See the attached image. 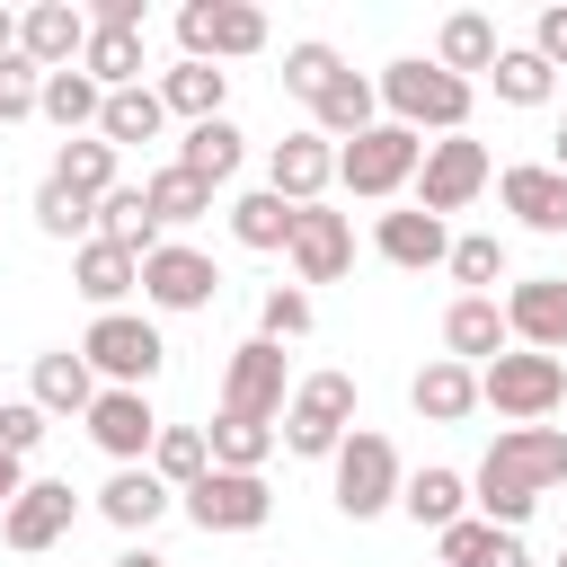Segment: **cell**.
Listing matches in <instances>:
<instances>
[{
  "instance_id": "cell-17",
  "label": "cell",
  "mask_w": 567,
  "mask_h": 567,
  "mask_svg": "<svg viewBox=\"0 0 567 567\" xmlns=\"http://www.w3.org/2000/svg\"><path fill=\"white\" fill-rule=\"evenodd\" d=\"M505 328L532 354H567V275H523L505 292Z\"/></svg>"
},
{
  "instance_id": "cell-32",
  "label": "cell",
  "mask_w": 567,
  "mask_h": 567,
  "mask_svg": "<svg viewBox=\"0 0 567 567\" xmlns=\"http://www.w3.org/2000/svg\"><path fill=\"white\" fill-rule=\"evenodd\" d=\"M62 142L71 133H97V115H106V89L89 80V71H44V106H35Z\"/></svg>"
},
{
  "instance_id": "cell-50",
  "label": "cell",
  "mask_w": 567,
  "mask_h": 567,
  "mask_svg": "<svg viewBox=\"0 0 567 567\" xmlns=\"http://www.w3.org/2000/svg\"><path fill=\"white\" fill-rule=\"evenodd\" d=\"M478 567H532V549H523V532H496V540H487V558H478Z\"/></svg>"
},
{
  "instance_id": "cell-30",
  "label": "cell",
  "mask_w": 567,
  "mask_h": 567,
  "mask_svg": "<svg viewBox=\"0 0 567 567\" xmlns=\"http://www.w3.org/2000/svg\"><path fill=\"white\" fill-rule=\"evenodd\" d=\"M496 53H505V44H496V18H487V9H452V18H443V35H434V62H443L452 80L496 71Z\"/></svg>"
},
{
  "instance_id": "cell-21",
  "label": "cell",
  "mask_w": 567,
  "mask_h": 567,
  "mask_svg": "<svg viewBox=\"0 0 567 567\" xmlns=\"http://www.w3.org/2000/svg\"><path fill=\"white\" fill-rule=\"evenodd\" d=\"M168 505H177V487H168V478H159L151 461H133V470H115V478L97 487V514H106V523H115L124 540H142V532H151V523H159Z\"/></svg>"
},
{
  "instance_id": "cell-2",
  "label": "cell",
  "mask_w": 567,
  "mask_h": 567,
  "mask_svg": "<svg viewBox=\"0 0 567 567\" xmlns=\"http://www.w3.org/2000/svg\"><path fill=\"white\" fill-rule=\"evenodd\" d=\"M470 97H478L470 80H452L443 62H416V53L381 71V106H390V124L434 133V142H443V133H470Z\"/></svg>"
},
{
  "instance_id": "cell-54",
  "label": "cell",
  "mask_w": 567,
  "mask_h": 567,
  "mask_svg": "<svg viewBox=\"0 0 567 567\" xmlns=\"http://www.w3.org/2000/svg\"><path fill=\"white\" fill-rule=\"evenodd\" d=\"M549 168H558V177H567V124H558V133H549Z\"/></svg>"
},
{
  "instance_id": "cell-28",
  "label": "cell",
  "mask_w": 567,
  "mask_h": 567,
  "mask_svg": "<svg viewBox=\"0 0 567 567\" xmlns=\"http://www.w3.org/2000/svg\"><path fill=\"white\" fill-rule=\"evenodd\" d=\"M239 159H248V133H239L230 115L186 124V142H177V168H186V177H204V186H230V177H239Z\"/></svg>"
},
{
  "instance_id": "cell-49",
  "label": "cell",
  "mask_w": 567,
  "mask_h": 567,
  "mask_svg": "<svg viewBox=\"0 0 567 567\" xmlns=\"http://www.w3.org/2000/svg\"><path fill=\"white\" fill-rule=\"evenodd\" d=\"M89 27H124V35H142V0H97Z\"/></svg>"
},
{
  "instance_id": "cell-48",
  "label": "cell",
  "mask_w": 567,
  "mask_h": 567,
  "mask_svg": "<svg viewBox=\"0 0 567 567\" xmlns=\"http://www.w3.org/2000/svg\"><path fill=\"white\" fill-rule=\"evenodd\" d=\"M532 53H540L549 71H567V0H549V9L532 18Z\"/></svg>"
},
{
  "instance_id": "cell-8",
  "label": "cell",
  "mask_w": 567,
  "mask_h": 567,
  "mask_svg": "<svg viewBox=\"0 0 567 567\" xmlns=\"http://www.w3.org/2000/svg\"><path fill=\"white\" fill-rule=\"evenodd\" d=\"M487 177H496L487 142H470V133H443V142H425V168H416V213L452 221V213H470V204L487 195Z\"/></svg>"
},
{
  "instance_id": "cell-52",
  "label": "cell",
  "mask_w": 567,
  "mask_h": 567,
  "mask_svg": "<svg viewBox=\"0 0 567 567\" xmlns=\"http://www.w3.org/2000/svg\"><path fill=\"white\" fill-rule=\"evenodd\" d=\"M115 567H168V558H159V549H151V540H133V549H124V558H115Z\"/></svg>"
},
{
  "instance_id": "cell-18",
  "label": "cell",
  "mask_w": 567,
  "mask_h": 567,
  "mask_svg": "<svg viewBox=\"0 0 567 567\" xmlns=\"http://www.w3.org/2000/svg\"><path fill=\"white\" fill-rule=\"evenodd\" d=\"M71 514H80V496H71V478H27V496H18L9 514H0V540L35 558V549H53V540L71 532Z\"/></svg>"
},
{
  "instance_id": "cell-7",
  "label": "cell",
  "mask_w": 567,
  "mask_h": 567,
  "mask_svg": "<svg viewBox=\"0 0 567 567\" xmlns=\"http://www.w3.org/2000/svg\"><path fill=\"white\" fill-rule=\"evenodd\" d=\"M80 354H89V372H97L106 390H151V381H159V363H168L159 328H151V319H133V310H97V319H89V337H80Z\"/></svg>"
},
{
  "instance_id": "cell-51",
  "label": "cell",
  "mask_w": 567,
  "mask_h": 567,
  "mask_svg": "<svg viewBox=\"0 0 567 567\" xmlns=\"http://www.w3.org/2000/svg\"><path fill=\"white\" fill-rule=\"evenodd\" d=\"M18 496H27V461H18V452H0V514H9Z\"/></svg>"
},
{
  "instance_id": "cell-5",
  "label": "cell",
  "mask_w": 567,
  "mask_h": 567,
  "mask_svg": "<svg viewBox=\"0 0 567 567\" xmlns=\"http://www.w3.org/2000/svg\"><path fill=\"white\" fill-rule=\"evenodd\" d=\"M346 434H354V372H301L292 381V408H284V452L337 461Z\"/></svg>"
},
{
  "instance_id": "cell-41",
  "label": "cell",
  "mask_w": 567,
  "mask_h": 567,
  "mask_svg": "<svg viewBox=\"0 0 567 567\" xmlns=\"http://www.w3.org/2000/svg\"><path fill=\"white\" fill-rule=\"evenodd\" d=\"M35 230H44V239L89 248V239H97V204H80L71 186H53V177H44V186H35Z\"/></svg>"
},
{
  "instance_id": "cell-39",
  "label": "cell",
  "mask_w": 567,
  "mask_h": 567,
  "mask_svg": "<svg viewBox=\"0 0 567 567\" xmlns=\"http://www.w3.org/2000/svg\"><path fill=\"white\" fill-rule=\"evenodd\" d=\"M487 80H496V97H505V106H549V89H558V71H549L532 44H505Z\"/></svg>"
},
{
  "instance_id": "cell-15",
  "label": "cell",
  "mask_w": 567,
  "mask_h": 567,
  "mask_svg": "<svg viewBox=\"0 0 567 567\" xmlns=\"http://www.w3.org/2000/svg\"><path fill=\"white\" fill-rule=\"evenodd\" d=\"M18 53H27L35 71H80V53H89V9H71V0L18 9Z\"/></svg>"
},
{
  "instance_id": "cell-40",
  "label": "cell",
  "mask_w": 567,
  "mask_h": 567,
  "mask_svg": "<svg viewBox=\"0 0 567 567\" xmlns=\"http://www.w3.org/2000/svg\"><path fill=\"white\" fill-rule=\"evenodd\" d=\"M204 434H213V470H266V452H275V434H284V425H257V416H213Z\"/></svg>"
},
{
  "instance_id": "cell-46",
  "label": "cell",
  "mask_w": 567,
  "mask_h": 567,
  "mask_svg": "<svg viewBox=\"0 0 567 567\" xmlns=\"http://www.w3.org/2000/svg\"><path fill=\"white\" fill-rule=\"evenodd\" d=\"M44 434H53V416H44L35 399H0V452H18V461H27Z\"/></svg>"
},
{
  "instance_id": "cell-16",
  "label": "cell",
  "mask_w": 567,
  "mask_h": 567,
  "mask_svg": "<svg viewBox=\"0 0 567 567\" xmlns=\"http://www.w3.org/2000/svg\"><path fill=\"white\" fill-rule=\"evenodd\" d=\"M292 284H337L346 266H354V221L346 213H328V204H301V221H292Z\"/></svg>"
},
{
  "instance_id": "cell-25",
  "label": "cell",
  "mask_w": 567,
  "mask_h": 567,
  "mask_svg": "<svg viewBox=\"0 0 567 567\" xmlns=\"http://www.w3.org/2000/svg\"><path fill=\"white\" fill-rule=\"evenodd\" d=\"M310 124H319V133L346 151L354 133H372V124H381V80H363V71H337V80H328V97L310 106Z\"/></svg>"
},
{
  "instance_id": "cell-6",
  "label": "cell",
  "mask_w": 567,
  "mask_h": 567,
  "mask_svg": "<svg viewBox=\"0 0 567 567\" xmlns=\"http://www.w3.org/2000/svg\"><path fill=\"white\" fill-rule=\"evenodd\" d=\"M337 514L346 523H372V514H390L399 505V487H408V470H399V443L390 434H372V425H354L346 443H337Z\"/></svg>"
},
{
  "instance_id": "cell-23",
  "label": "cell",
  "mask_w": 567,
  "mask_h": 567,
  "mask_svg": "<svg viewBox=\"0 0 567 567\" xmlns=\"http://www.w3.org/2000/svg\"><path fill=\"white\" fill-rule=\"evenodd\" d=\"M372 248H381L399 275H425V266H443V257H452V230H443L434 213H416V204H408V213H381V221H372Z\"/></svg>"
},
{
  "instance_id": "cell-27",
  "label": "cell",
  "mask_w": 567,
  "mask_h": 567,
  "mask_svg": "<svg viewBox=\"0 0 567 567\" xmlns=\"http://www.w3.org/2000/svg\"><path fill=\"white\" fill-rule=\"evenodd\" d=\"M408 408H416L425 425H461V416L478 408V372H470V363H452V354H434V363L408 381Z\"/></svg>"
},
{
  "instance_id": "cell-34",
  "label": "cell",
  "mask_w": 567,
  "mask_h": 567,
  "mask_svg": "<svg viewBox=\"0 0 567 567\" xmlns=\"http://www.w3.org/2000/svg\"><path fill=\"white\" fill-rule=\"evenodd\" d=\"M142 195H151V221H159V230H186V221H204V213H213V186H204V177H186L177 159H168V168H151V177H142Z\"/></svg>"
},
{
  "instance_id": "cell-44",
  "label": "cell",
  "mask_w": 567,
  "mask_h": 567,
  "mask_svg": "<svg viewBox=\"0 0 567 567\" xmlns=\"http://www.w3.org/2000/svg\"><path fill=\"white\" fill-rule=\"evenodd\" d=\"M310 328H319V310H310L301 284H275V292L257 301V337H266V346H292V337H310Z\"/></svg>"
},
{
  "instance_id": "cell-33",
  "label": "cell",
  "mask_w": 567,
  "mask_h": 567,
  "mask_svg": "<svg viewBox=\"0 0 567 567\" xmlns=\"http://www.w3.org/2000/svg\"><path fill=\"white\" fill-rule=\"evenodd\" d=\"M292 221H301V204H284L275 186H248V195L230 204V239L257 248V257H266V248H292Z\"/></svg>"
},
{
  "instance_id": "cell-10",
  "label": "cell",
  "mask_w": 567,
  "mask_h": 567,
  "mask_svg": "<svg viewBox=\"0 0 567 567\" xmlns=\"http://www.w3.org/2000/svg\"><path fill=\"white\" fill-rule=\"evenodd\" d=\"M177 505L195 532H257L275 514V487H266V470H204Z\"/></svg>"
},
{
  "instance_id": "cell-26",
  "label": "cell",
  "mask_w": 567,
  "mask_h": 567,
  "mask_svg": "<svg viewBox=\"0 0 567 567\" xmlns=\"http://www.w3.org/2000/svg\"><path fill=\"white\" fill-rule=\"evenodd\" d=\"M71 284H80L97 310H124V292H142V257L115 248V239H89V248H71Z\"/></svg>"
},
{
  "instance_id": "cell-53",
  "label": "cell",
  "mask_w": 567,
  "mask_h": 567,
  "mask_svg": "<svg viewBox=\"0 0 567 567\" xmlns=\"http://www.w3.org/2000/svg\"><path fill=\"white\" fill-rule=\"evenodd\" d=\"M0 53H18V9H0Z\"/></svg>"
},
{
  "instance_id": "cell-19",
  "label": "cell",
  "mask_w": 567,
  "mask_h": 567,
  "mask_svg": "<svg viewBox=\"0 0 567 567\" xmlns=\"http://www.w3.org/2000/svg\"><path fill=\"white\" fill-rule=\"evenodd\" d=\"M496 195H505V213H514L523 230H540V239L567 230V177H558L549 159H514V168H496Z\"/></svg>"
},
{
  "instance_id": "cell-22",
  "label": "cell",
  "mask_w": 567,
  "mask_h": 567,
  "mask_svg": "<svg viewBox=\"0 0 567 567\" xmlns=\"http://www.w3.org/2000/svg\"><path fill=\"white\" fill-rule=\"evenodd\" d=\"M97 372H89V354L80 346H53V354H35V381H27V399L44 408V416H89L97 408Z\"/></svg>"
},
{
  "instance_id": "cell-45",
  "label": "cell",
  "mask_w": 567,
  "mask_h": 567,
  "mask_svg": "<svg viewBox=\"0 0 567 567\" xmlns=\"http://www.w3.org/2000/svg\"><path fill=\"white\" fill-rule=\"evenodd\" d=\"M44 106V71L27 53H0V124H27Z\"/></svg>"
},
{
  "instance_id": "cell-55",
  "label": "cell",
  "mask_w": 567,
  "mask_h": 567,
  "mask_svg": "<svg viewBox=\"0 0 567 567\" xmlns=\"http://www.w3.org/2000/svg\"><path fill=\"white\" fill-rule=\"evenodd\" d=\"M558 567H567V549H558Z\"/></svg>"
},
{
  "instance_id": "cell-42",
  "label": "cell",
  "mask_w": 567,
  "mask_h": 567,
  "mask_svg": "<svg viewBox=\"0 0 567 567\" xmlns=\"http://www.w3.org/2000/svg\"><path fill=\"white\" fill-rule=\"evenodd\" d=\"M443 266H452L461 292H496V284H505V239H496V230H461Z\"/></svg>"
},
{
  "instance_id": "cell-24",
  "label": "cell",
  "mask_w": 567,
  "mask_h": 567,
  "mask_svg": "<svg viewBox=\"0 0 567 567\" xmlns=\"http://www.w3.org/2000/svg\"><path fill=\"white\" fill-rule=\"evenodd\" d=\"M399 514H408L416 532H452V523L470 514V478H461V470H443V461H425V470H408Z\"/></svg>"
},
{
  "instance_id": "cell-29",
  "label": "cell",
  "mask_w": 567,
  "mask_h": 567,
  "mask_svg": "<svg viewBox=\"0 0 567 567\" xmlns=\"http://www.w3.org/2000/svg\"><path fill=\"white\" fill-rule=\"evenodd\" d=\"M53 186H71L80 204H106L124 177H115V142L106 133H71L62 151H53Z\"/></svg>"
},
{
  "instance_id": "cell-37",
  "label": "cell",
  "mask_w": 567,
  "mask_h": 567,
  "mask_svg": "<svg viewBox=\"0 0 567 567\" xmlns=\"http://www.w3.org/2000/svg\"><path fill=\"white\" fill-rule=\"evenodd\" d=\"M97 239H115V248H133V257H151V248H159V221H151V195H142V186H115V195L97 204Z\"/></svg>"
},
{
  "instance_id": "cell-12",
  "label": "cell",
  "mask_w": 567,
  "mask_h": 567,
  "mask_svg": "<svg viewBox=\"0 0 567 567\" xmlns=\"http://www.w3.org/2000/svg\"><path fill=\"white\" fill-rule=\"evenodd\" d=\"M284 408H292V390H284V346L248 337V346L230 354V372H221V416H257V425H275Z\"/></svg>"
},
{
  "instance_id": "cell-31",
  "label": "cell",
  "mask_w": 567,
  "mask_h": 567,
  "mask_svg": "<svg viewBox=\"0 0 567 567\" xmlns=\"http://www.w3.org/2000/svg\"><path fill=\"white\" fill-rule=\"evenodd\" d=\"M221 97H230V71H221V62H168V71H159V106L186 115V124H213Z\"/></svg>"
},
{
  "instance_id": "cell-9",
  "label": "cell",
  "mask_w": 567,
  "mask_h": 567,
  "mask_svg": "<svg viewBox=\"0 0 567 567\" xmlns=\"http://www.w3.org/2000/svg\"><path fill=\"white\" fill-rule=\"evenodd\" d=\"M177 44H186V62H248V53H266V9H248V0H186L177 9Z\"/></svg>"
},
{
  "instance_id": "cell-36",
  "label": "cell",
  "mask_w": 567,
  "mask_h": 567,
  "mask_svg": "<svg viewBox=\"0 0 567 567\" xmlns=\"http://www.w3.org/2000/svg\"><path fill=\"white\" fill-rule=\"evenodd\" d=\"M159 124H168V106H159V89H151V80H142V89H115V97H106V115H97V133H106L115 151L159 142Z\"/></svg>"
},
{
  "instance_id": "cell-13",
  "label": "cell",
  "mask_w": 567,
  "mask_h": 567,
  "mask_svg": "<svg viewBox=\"0 0 567 567\" xmlns=\"http://www.w3.org/2000/svg\"><path fill=\"white\" fill-rule=\"evenodd\" d=\"M89 425V443L115 461V470H133V461H151V443H159V416H151V390H97V408L80 416Z\"/></svg>"
},
{
  "instance_id": "cell-3",
  "label": "cell",
  "mask_w": 567,
  "mask_h": 567,
  "mask_svg": "<svg viewBox=\"0 0 567 567\" xmlns=\"http://www.w3.org/2000/svg\"><path fill=\"white\" fill-rule=\"evenodd\" d=\"M558 399H567V354L505 346L496 363H478V408H496L505 425H540V416H558Z\"/></svg>"
},
{
  "instance_id": "cell-1",
  "label": "cell",
  "mask_w": 567,
  "mask_h": 567,
  "mask_svg": "<svg viewBox=\"0 0 567 567\" xmlns=\"http://www.w3.org/2000/svg\"><path fill=\"white\" fill-rule=\"evenodd\" d=\"M558 478H567V434H558V425H505V434L487 443V461L470 470V505H478L496 532H523L532 505H540Z\"/></svg>"
},
{
  "instance_id": "cell-20",
  "label": "cell",
  "mask_w": 567,
  "mask_h": 567,
  "mask_svg": "<svg viewBox=\"0 0 567 567\" xmlns=\"http://www.w3.org/2000/svg\"><path fill=\"white\" fill-rule=\"evenodd\" d=\"M505 346H514V328H505V301H496V292H461V301L443 310V354H452V363L478 372V363H496Z\"/></svg>"
},
{
  "instance_id": "cell-47",
  "label": "cell",
  "mask_w": 567,
  "mask_h": 567,
  "mask_svg": "<svg viewBox=\"0 0 567 567\" xmlns=\"http://www.w3.org/2000/svg\"><path fill=\"white\" fill-rule=\"evenodd\" d=\"M487 540H496V523H487V514H461L452 532H434V558H443V567H478Z\"/></svg>"
},
{
  "instance_id": "cell-38",
  "label": "cell",
  "mask_w": 567,
  "mask_h": 567,
  "mask_svg": "<svg viewBox=\"0 0 567 567\" xmlns=\"http://www.w3.org/2000/svg\"><path fill=\"white\" fill-rule=\"evenodd\" d=\"M151 470H159V478L186 496V487L213 470V434H204V425H159V443H151Z\"/></svg>"
},
{
  "instance_id": "cell-35",
  "label": "cell",
  "mask_w": 567,
  "mask_h": 567,
  "mask_svg": "<svg viewBox=\"0 0 567 567\" xmlns=\"http://www.w3.org/2000/svg\"><path fill=\"white\" fill-rule=\"evenodd\" d=\"M80 71H89L106 97H115V89H142V35H124V27H89Z\"/></svg>"
},
{
  "instance_id": "cell-43",
  "label": "cell",
  "mask_w": 567,
  "mask_h": 567,
  "mask_svg": "<svg viewBox=\"0 0 567 567\" xmlns=\"http://www.w3.org/2000/svg\"><path fill=\"white\" fill-rule=\"evenodd\" d=\"M337 71H346V62H337V44H319V35H301V44H284V89H292L301 106H319Z\"/></svg>"
},
{
  "instance_id": "cell-14",
  "label": "cell",
  "mask_w": 567,
  "mask_h": 567,
  "mask_svg": "<svg viewBox=\"0 0 567 567\" xmlns=\"http://www.w3.org/2000/svg\"><path fill=\"white\" fill-rule=\"evenodd\" d=\"M266 186H275L284 204H319V195L337 186V142H328L319 124H301V133H284V142L266 151Z\"/></svg>"
},
{
  "instance_id": "cell-11",
  "label": "cell",
  "mask_w": 567,
  "mask_h": 567,
  "mask_svg": "<svg viewBox=\"0 0 567 567\" xmlns=\"http://www.w3.org/2000/svg\"><path fill=\"white\" fill-rule=\"evenodd\" d=\"M142 301L151 310H213L221 301V266L204 248H186V239H159L142 257Z\"/></svg>"
},
{
  "instance_id": "cell-4",
  "label": "cell",
  "mask_w": 567,
  "mask_h": 567,
  "mask_svg": "<svg viewBox=\"0 0 567 567\" xmlns=\"http://www.w3.org/2000/svg\"><path fill=\"white\" fill-rule=\"evenodd\" d=\"M416 168H425V133H408V124H390V115L337 151V186L363 195V204H390L399 186H416Z\"/></svg>"
}]
</instances>
